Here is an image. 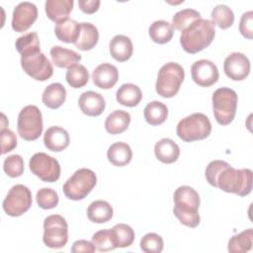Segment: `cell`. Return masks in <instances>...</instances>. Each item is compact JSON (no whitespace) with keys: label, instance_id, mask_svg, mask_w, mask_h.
<instances>
[{"label":"cell","instance_id":"cell-19","mask_svg":"<svg viewBox=\"0 0 253 253\" xmlns=\"http://www.w3.org/2000/svg\"><path fill=\"white\" fill-rule=\"evenodd\" d=\"M109 49L114 59L120 62H124L131 57L133 52V45L128 37L125 35H117L111 40Z\"/></svg>","mask_w":253,"mask_h":253},{"label":"cell","instance_id":"cell-37","mask_svg":"<svg viewBox=\"0 0 253 253\" xmlns=\"http://www.w3.org/2000/svg\"><path fill=\"white\" fill-rule=\"evenodd\" d=\"M92 243L97 251L108 252L116 249L111 229H102L95 232L92 236Z\"/></svg>","mask_w":253,"mask_h":253},{"label":"cell","instance_id":"cell-41","mask_svg":"<svg viewBox=\"0 0 253 253\" xmlns=\"http://www.w3.org/2000/svg\"><path fill=\"white\" fill-rule=\"evenodd\" d=\"M3 170L11 178L20 177L24 173V160L18 154H13L5 158Z\"/></svg>","mask_w":253,"mask_h":253},{"label":"cell","instance_id":"cell-16","mask_svg":"<svg viewBox=\"0 0 253 253\" xmlns=\"http://www.w3.org/2000/svg\"><path fill=\"white\" fill-rule=\"evenodd\" d=\"M93 83L101 89H110L119 80L118 68L108 62L98 65L92 72Z\"/></svg>","mask_w":253,"mask_h":253},{"label":"cell","instance_id":"cell-26","mask_svg":"<svg viewBox=\"0 0 253 253\" xmlns=\"http://www.w3.org/2000/svg\"><path fill=\"white\" fill-rule=\"evenodd\" d=\"M99 41L98 29L91 23H80V35L75 46L83 51L92 49Z\"/></svg>","mask_w":253,"mask_h":253},{"label":"cell","instance_id":"cell-7","mask_svg":"<svg viewBox=\"0 0 253 253\" xmlns=\"http://www.w3.org/2000/svg\"><path fill=\"white\" fill-rule=\"evenodd\" d=\"M96 183L97 177L94 171L88 168H80L66 180L62 190L66 198L72 201H79L89 195Z\"/></svg>","mask_w":253,"mask_h":253},{"label":"cell","instance_id":"cell-38","mask_svg":"<svg viewBox=\"0 0 253 253\" xmlns=\"http://www.w3.org/2000/svg\"><path fill=\"white\" fill-rule=\"evenodd\" d=\"M37 203L43 210H50L58 205V195L51 188H42L37 192Z\"/></svg>","mask_w":253,"mask_h":253},{"label":"cell","instance_id":"cell-35","mask_svg":"<svg viewBox=\"0 0 253 253\" xmlns=\"http://www.w3.org/2000/svg\"><path fill=\"white\" fill-rule=\"evenodd\" d=\"M211 19L214 25L219 27L220 29L224 30L232 26L234 22V14L232 10L224 4L216 5L211 11Z\"/></svg>","mask_w":253,"mask_h":253},{"label":"cell","instance_id":"cell-13","mask_svg":"<svg viewBox=\"0 0 253 253\" xmlns=\"http://www.w3.org/2000/svg\"><path fill=\"white\" fill-rule=\"evenodd\" d=\"M38 18L37 6L29 1L20 2L13 10L12 28L18 33L26 32Z\"/></svg>","mask_w":253,"mask_h":253},{"label":"cell","instance_id":"cell-39","mask_svg":"<svg viewBox=\"0 0 253 253\" xmlns=\"http://www.w3.org/2000/svg\"><path fill=\"white\" fill-rule=\"evenodd\" d=\"M15 46L20 54L26 53L28 51L40 48V40L36 32H31L19 37L16 40Z\"/></svg>","mask_w":253,"mask_h":253},{"label":"cell","instance_id":"cell-20","mask_svg":"<svg viewBox=\"0 0 253 253\" xmlns=\"http://www.w3.org/2000/svg\"><path fill=\"white\" fill-rule=\"evenodd\" d=\"M154 154L160 162L171 164L179 158L180 147L171 138H162L155 143Z\"/></svg>","mask_w":253,"mask_h":253},{"label":"cell","instance_id":"cell-23","mask_svg":"<svg viewBox=\"0 0 253 253\" xmlns=\"http://www.w3.org/2000/svg\"><path fill=\"white\" fill-rule=\"evenodd\" d=\"M66 99L65 87L58 82L46 86L42 95V101L49 109H57L63 105Z\"/></svg>","mask_w":253,"mask_h":253},{"label":"cell","instance_id":"cell-43","mask_svg":"<svg viewBox=\"0 0 253 253\" xmlns=\"http://www.w3.org/2000/svg\"><path fill=\"white\" fill-rule=\"evenodd\" d=\"M1 153L6 154L12 151L17 146V137L16 134L9 128H1Z\"/></svg>","mask_w":253,"mask_h":253},{"label":"cell","instance_id":"cell-11","mask_svg":"<svg viewBox=\"0 0 253 253\" xmlns=\"http://www.w3.org/2000/svg\"><path fill=\"white\" fill-rule=\"evenodd\" d=\"M32 193L23 184L13 186L3 201V210L10 216H20L32 206Z\"/></svg>","mask_w":253,"mask_h":253},{"label":"cell","instance_id":"cell-10","mask_svg":"<svg viewBox=\"0 0 253 253\" xmlns=\"http://www.w3.org/2000/svg\"><path fill=\"white\" fill-rule=\"evenodd\" d=\"M42 241L45 246L53 249L62 248L68 241V224L59 214H51L43 220Z\"/></svg>","mask_w":253,"mask_h":253},{"label":"cell","instance_id":"cell-18","mask_svg":"<svg viewBox=\"0 0 253 253\" xmlns=\"http://www.w3.org/2000/svg\"><path fill=\"white\" fill-rule=\"evenodd\" d=\"M70 142V137L63 127L58 126H52L48 127L43 134L44 146L53 152H59L64 150Z\"/></svg>","mask_w":253,"mask_h":253},{"label":"cell","instance_id":"cell-29","mask_svg":"<svg viewBox=\"0 0 253 253\" xmlns=\"http://www.w3.org/2000/svg\"><path fill=\"white\" fill-rule=\"evenodd\" d=\"M114 214L112 206L103 200L92 202L87 209L88 218L95 223H105L109 221Z\"/></svg>","mask_w":253,"mask_h":253},{"label":"cell","instance_id":"cell-15","mask_svg":"<svg viewBox=\"0 0 253 253\" xmlns=\"http://www.w3.org/2000/svg\"><path fill=\"white\" fill-rule=\"evenodd\" d=\"M223 70L231 80L241 81L249 75L250 61L242 52H231L224 59Z\"/></svg>","mask_w":253,"mask_h":253},{"label":"cell","instance_id":"cell-40","mask_svg":"<svg viewBox=\"0 0 253 253\" xmlns=\"http://www.w3.org/2000/svg\"><path fill=\"white\" fill-rule=\"evenodd\" d=\"M162 237L154 232L146 233L140 240V248L145 253H160L163 250Z\"/></svg>","mask_w":253,"mask_h":253},{"label":"cell","instance_id":"cell-30","mask_svg":"<svg viewBox=\"0 0 253 253\" xmlns=\"http://www.w3.org/2000/svg\"><path fill=\"white\" fill-rule=\"evenodd\" d=\"M148 34L150 39L159 44H164L168 42H170L174 35V29L172 25L164 20H158L154 21L149 29Z\"/></svg>","mask_w":253,"mask_h":253},{"label":"cell","instance_id":"cell-42","mask_svg":"<svg viewBox=\"0 0 253 253\" xmlns=\"http://www.w3.org/2000/svg\"><path fill=\"white\" fill-rule=\"evenodd\" d=\"M227 165H229V164L223 160H212L208 164V166L206 168L205 175H206V179L210 185H211L213 187H217L216 186L217 176L221 172V170L224 167H226Z\"/></svg>","mask_w":253,"mask_h":253},{"label":"cell","instance_id":"cell-32","mask_svg":"<svg viewBox=\"0 0 253 253\" xmlns=\"http://www.w3.org/2000/svg\"><path fill=\"white\" fill-rule=\"evenodd\" d=\"M111 233L116 248H126L132 244L134 240L133 229L126 223H118L111 228Z\"/></svg>","mask_w":253,"mask_h":253},{"label":"cell","instance_id":"cell-8","mask_svg":"<svg viewBox=\"0 0 253 253\" xmlns=\"http://www.w3.org/2000/svg\"><path fill=\"white\" fill-rule=\"evenodd\" d=\"M42 112L37 106L28 105L20 111L17 129L23 139L28 141L38 139L42 132Z\"/></svg>","mask_w":253,"mask_h":253},{"label":"cell","instance_id":"cell-21","mask_svg":"<svg viewBox=\"0 0 253 253\" xmlns=\"http://www.w3.org/2000/svg\"><path fill=\"white\" fill-rule=\"evenodd\" d=\"M54 34L61 42L75 43L80 35V23L70 18L61 20L55 24Z\"/></svg>","mask_w":253,"mask_h":253},{"label":"cell","instance_id":"cell-24","mask_svg":"<svg viewBox=\"0 0 253 253\" xmlns=\"http://www.w3.org/2000/svg\"><path fill=\"white\" fill-rule=\"evenodd\" d=\"M50 56L52 62L60 68H69L77 64L81 60V55L72 49H68L59 45L50 48Z\"/></svg>","mask_w":253,"mask_h":253},{"label":"cell","instance_id":"cell-5","mask_svg":"<svg viewBox=\"0 0 253 253\" xmlns=\"http://www.w3.org/2000/svg\"><path fill=\"white\" fill-rule=\"evenodd\" d=\"M184 78V68L177 62H168L158 71L155 90L161 97L172 98L178 93Z\"/></svg>","mask_w":253,"mask_h":253},{"label":"cell","instance_id":"cell-4","mask_svg":"<svg viewBox=\"0 0 253 253\" xmlns=\"http://www.w3.org/2000/svg\"><path fill=\"white\" fill-rule=\"evenodd\" d=\"M211 131L210 119L202 113H194L182 119L176 127L177 135L186 142L207 138Z\"/></svg>","mask_w":253,"mask_h":253},{"label":"cell","instance_id":"cell-34","mask_svg":"<svg viewBox=\"0 0 253 253\" xmlns=\"http://www.w3.org/2000/svg\"><path fill=\"white\" fill-rule=\"evenodd\" d=\"M65 78L72 88H82L89 81V72L82 64H75L66 71Z\"/></svg>","mask_w":253,"mask_h":253},{"label":"cell","instance_id":"cell-6","mask_svg":"<svg viewBox=\"0 0 253 253\" xmlns=\"http://www.w3.org/2000/svg\"><path fill=\"white\" fill-rule=\"evenodd\" d=\"M211 101L216 122L221 126L229 125L236 114L238 101L236 92L227 87L218 88L213 92Z\"/></svg>","mask_w":253,"mask_h":253},{"label":"cell","instance_id":"cell-33","mask_svg":"<svg viewBox=\"0 0 253 253\" xmlns=\"http://www.w3.org/2000/svg\"><path fill=\"white\" fill-rule=\"evenodd\" d=\"M253 230L252 228L245 229L240 233L232 236L228 241L227 250L231 253H244L252 248Z\"/></svg>","mask_w":253,"mask_h":253},{"label":"cell","instance_id":"cell-28","mask_svg":"<svg viewBox=\"0 0 253 253\" xmlns=\"http://www.w3.org/2000/svg\"><path fill=\"white\" fill-rule=\"evenodd\" d=\"M108 160L115 166H125L128 164L132 158L130 146L123 141L113 143L107 151Z\"/></svg>","mask_w":253,"mask_h":253},{"label":"cell","instance_id":"cell-1","mask_svg":"<svg viewBox=\"0 0 253 253\" xmlns=\"http://www.w3.org/2000/svg\"><path fill=\"white\" fill-rule=\"evenodd\" d=\"M173 200L174 215L182 224L192 228L197 227L201 221L198 211L201 201L198 192L190 186H180L175 190Z\"/></svg>","mask_w":253,"mask_h":253},{"label":"cell","instance_id":"cell-2","mask_svg":"<svg viewBox=\"0 0 253 253\" xmlns=\"http://www.w3.org/2000/svg\"><path fill=\"white\" fill-rule=\"evenodd\" d=\"M214 23L209 19H199L181 32L180 43L188 53H198L208 47L214 39Z\"/></svg>","mask_w":253,"mask_h":253},{"label":"cell","instance_id":"cell-9","mask_svg":"<svg viewBox=\"0 0 253 253\" xmlns=\"http://www.w3.org/2000/svg\"><path fill=\"white\" fill-rule=\"evenodd\" d=\"M21 66L29 76L38 81H45L53 74L52 64L41 48L21 54Z\"/></svg>","mask_w":253,"mask_h":253},{"label":"cell","instance_id":"cell-25","mask_svg":"<svg viewBox=\"0 0 253 253\" xmlns=\"http://www.w3.org/2000/svg\"><path fill=\"white\" fill-rule=\"evenodd\" d=\"M117 101L126 107H135L142 99L140 88L132 83H126L119 87L116 93Z\"/></svg>","mask_w":253,"mask_h":253},{"label":"cell","instance_id":"cell-12","mask_svg":"<svg viewBox=\"0 0 253 253\" xmlns=\"http://www.w3.org/2000/svg\"><path fill=\"white\" fill-rule=\"evenodd\" d=\"M29 166L32 173L43 182L52 183L60 177V165L58 161L44 152L35 153L30 159Z\"/></svg>","mask_w":253,"mask_h":253},{"label":"cell","instance_id":"cell-44","mask_svg":"<svg viewBox=\"0 0 253 253\" xmlns=\"http://www.w3.org/2000/svg\"><path fill=\"white\" fill-rule=\"evenodd\" d=\"M239 32L248 40L253 38V12L247 11L242 14L239 22Z\"/></svg>","mask_w":253,"mask_h":253},{"label":"cell","instance_id":"cell-22","mask_svg":"<svg viewBox=\"0 0 253 253\" xmlns=\"http://www.w3.org/2000/svg\"><path fill=\"white\" fill-rule=\"evenodd\" d=\"M73 5V0H46L44 10L47 18L57 23L68 18Z\"/></svg>","mask_w":253,"mask_h":253},{"label":"cell","instance_id":"cell-3","mask_svg":"<svg viewBox=\"0 0 253 253\" xmlns=\"http://www.w3.org/2000/svg\"><path fill=\"white\" fill-rule=\"evenodd\" d=\"M216 186L226 193L247 196L252 190V171L248 168L235 169L229 164L218 174Z\"/></svg>","mask_w":253,"mask_h":253},{"label":"cell","instance_id":"cell-31","mask_svg":"<svg viewBox=\"0 0 253 253\" xmlns=\"http://www.w3.org/2000/svg\"><path fill=\"white\" fill-rule=\"evenodd\" d=\"M145 121L151 126H158L163 124L168 117V108L165 104L159 101H152L148 103L143 111Z\"/></svg>","mask_w":253,"mask_h":253},{"label":"cell","instance_id":"cell-17","mask_svg":"<svg viewBox=\"0 0 253 253\" xmlns=\"http://www.w3.org/2000/svg\"><path fill=\"white\" fill-rule=\"evenodd\" d=\"M78 105L83 114L90 117H97L104 112L106 102L100 93L95 91H86L80 95Z\"/></svg>","mask_w":253,"mask_h":253},{"label":"cell","instance_id":"cell-27","mask_svg":"<svg viewBox=\"0 0 253 253\" xmlns=\"http://www.w3.org/2000/svg\"><path fill=\"white\" fill-rule=\"evenodd\" d=\"M130 124V115L124 110L112 112L105 121V128L111 134H119L126 130Z\"/></svg>","mask_w":253,"mask_h":253},{"label":"cell","instance_id":"cell-45","mask_svg":"<svg viewBox=\"0 0 253 253\" xmlns=\"http://www.w3.org/2000/svg\"><path fill=\"white\" fill-rule=\"evenodd\" d=\"M96 248L94 244L90 241L80 239L76 240L71 247V252L72 253H80V252H85V253H93L95 252Z\"/></svg>","mask_w":253,"mask_h":253},{"label":"cell","instance_id":"cell-14","mask_svg":"<svg viewBox=\"0 0 253 253\" xmlns=\"http://www.w3.org/2000/svg\"><path fill=\"white\" fill-rule=\"evenodd\" d=\"M192 79L201 87H210L216 83L219 77L216 65L209 59H200L191 67Z\"/></svg>","mask_w":253,"mask_h":253},{"label":"cell","instance_id":"cell-46","mask_svg":"<svg viewBox=\"0 0 253 253\" xmlns=\"http://www.w3.org/2000/svg\"><path fill=\"white\" fill-rule=\"evenodd\" d=\"M100 0H79V9L86 14H93L98 11L100 6Z\"/></svg>","mask_w":253,"mask_h":253},{"label":"cell","instance_id":"cell-36","mask_svg":"<svg viewBox=\"0 0 253 253\" xmlns=\"http://www.w3.org/2000/svg\"><path fill=\"white\" fill-rule=\"evenodd\" d=\"M201 19V14L195 9H183L178 11L172 18V27L175 30L183 31L193 22Z\"/></svg>","mask_w":253,"mask_h":253}]
</instances>
